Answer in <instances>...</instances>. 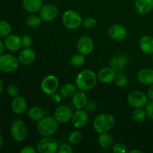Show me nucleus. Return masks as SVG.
<instances>
[{
  "instance_id": "72a5a7b5",
  "label": "nucleus",
  "mask_w": 153,
  "mask_h": 153,
  "mask_svg": "<svg viewBox=\"0 0 153 153\" xmlns=\"http://www.w3.org/2000/svg\"><path fill=\"white\" fill-rule=\"evenodd\" d=\"M57 152L58 153H73V149L70 143H62L59 145Z\"/></svg>"
},
{
  "instance_id": "de8ad7c7",
  "label": "nucleus",
  "mask_w": 153,
  "mask_h": 153,
  "mask_svg": "<svg viewBox=\"0 0 153 153\" xmlns=\"http://www.w3.org/2000/svg\"><path fill=\"white\" fill-rule=\"evenodd\" d=\"M152 61H153V57H152Z\"/></svg>"
},
{
  "instance_id": "393cba45",
  "label": "nucleus",
  "mask_w": 153,
  "mask_h": 153,
  "mask_svg": "<svg viewBox=\"0 0 153 153\" xmlns=\"http://www.w3.org/2000/svg\"><path fill=\"white\" fill-rule=\"evenodd\" d=\"M45 112L43 109L40 106H34L31 108L28 111V116L31 120L39 122L41 119L44 117Z\"/></svg>"
},
{
  "instance_id": "a19ab883",
  "label": "nucleus",
  "mask_w": 153,
  "mask_h": 153,
  "mask_svg": "<svg viewBox=\"0 0 153 153\" xmlns=\"http://www.w3.org/2000/svg\"><path fill=\"white\" fill-rule=\"evenodd\" d=\"M36 152H37V149H35V148L31 146H25L20 151L21 153H35Z\"/></svg>"
},
{
  "instance_id": "4be33fe9",
  "label": "nucleus",
  "mask_w": 153,
  "mask_h": 153,
  "mask_svg": "<svg viewBox=\"0 0 153 153\" xmlns=\"http://www.w3.org/2000/svg\"><path fill=\"white\" fill-rule=\"evenodd\" d=\"M72 103L76 109H82L88 103V98L84 91H76L72 97Z\"/></svg>"
},
{
  "instance_id": "9d476101",
  "label": "nucleus",
  "mask_w": 153,
  "mask_h": 153,
  "mask_svg": "<svg viewBox=\"0 0 153 153\" xmlns=\"http://www.w3.org/2000/svg\"><path fill=\"white\" fill-rule=\"evenodd\" d=\"M73 111L71 108L68 105H63L58 106L55 111L54 113V117L56 119L59 123H67L72 120L73 117Z\"/></svg>"
},
{
  "instance_id": "4c0bfd02",
  "label": "nucleus",
  "mask_w": 153,
  "mask_h": 153,
  "mask_svg": "<svg viewBox=\"0 0 153 153\" xmlns=\"http://www.w3.org/2000/svg\"><path fill=\"white\" fill-rule=\"evenodd\" d=\"M145 107H146L145 111H146V116H147L149 119L152 120H153V100H151L149 103H147Z\"/></svg>"
},
{
  "instance_id": "79ce46f5",
  "label": "nucleus",
  "mask_w": 153,
  "mask_h": 153,
  "mask_svg": "<svg viewBox=\"0 0 153 153\" xmlns=\"http://www.w3.org/2000/svg\"><path fill=\"white\" fill-rule=\"evenodd\" d=\"M146 95H147V97L149 100H153V85H151V86L148 88Z\"/></svg>"
},
{
  "instance_id": "aec40b11",
  "label": "nucleus",
  "mask_w": 153,
  "mask_h": 153,
  "mask_svg": "<svg viewBox=\"0 0 153 153\" xmlns=\"http://www.w3.org/2000/svg\"><path fill=\"white\" fill-rule=\"evenodd\" d=\"M134 7L139 14H147L153 10V0H135Z\"/></svg>"
},
{
  "instance_id": "423d86ee",
  "label": "nucleus",
  "mask_w": 153,
  "mask_h": 153,
  "mask_svg": "<svg viewBox=\"0 0 153 153\" xmlns=\"http://www.w3.org/2000/svg\"><path fill=\"white\" fill-rule=\"evenodd\" d=\"M19 61L11 54H4L0 56V70L5 73H13L19 68Z\"/></svg>"
},
{
  "instance_id": "c9c22d12",
  "label": "nucleus",
  "mask_w": 153,
  "mask_h": 153,
  "mask_svg": "<svg viewBox=\"0 0 153 153\" xmlns=\"http://www.w3.org/2000/svg\"><path fill=\"white\" fill-rule=\"evenodd\" d=\"M112 151L115 153H126L127 152L126 146L122 143H117L112 146Z\"/></svg>"
},
{
  "instance_id": "c756f323",
  "label": "nucleus",
  "mask_w": 153,
  "mask_h": 153,
  "mask_svg": "<svg viewBox=\"0 0 153 153\" xmlns=\"http://www.w3.org/2000/svg\"><path fill=\"white\" fill-rule=\"evenodd\" d=\"M12 28L10 24L4 20H0V37H6L11 34Z\"/></svg>"
},
{
  "instance_id": "473e14b6",
  "label": "nucleus",
  "mask_w": 153,
  "mask_h": 153,
  "mask_svg": "<svg viewBox=\"0 0 153 153\" xmlns=\"http://www.w3.org/2000/svg\"><path fill=\"white\" fill-rule=\"evenodd\" d=\"M114 82L117 86H118L119 88H123L128 84V79L127 76L124 73H123V72H120L116 75Z\"/></svg>"
},
{
  "instance_id": "5701e85b",
  "label": "nucleus",
  "mask_w": 153,
  "mask_h": 153,
  "mask_svg": "<svg viewBox=\"0 0 153 153\" xmlns=\"http://www.w3.org/2000/svg\"><path fill=\"white\" fill-rule=\"evenodd\" d=\"M22 6L28 13L39 11L43 6L42 0H22Z\"/></svg>"
},
{
  "instance_id": "1a4fd4ad",
  "label": "nucleus",
  "mask_w": 153,
  "mask_h": 153,
  "mask_svg": "<svg viewBox=\"0 0 153 153\" xmlns=\"http://www.w3.org/2000/svg\"><path fill=\"white\" fill-rule=\"evenodd\" d=\"M59 86V80L53 75H49L46 76L41 82V90L46 95L51 96L55 94Z\"/></svg>"
},
{
  "instance_id": "e433bc0d",
  "label": "nucleus",
  "mask_w": 153,
  "mask_h": 153,
  "mask_svg": "<svg viewBox=\"0 0 153 153\" xmlns=\"http://www.w3.org/2000/svg\"><path fill=\"white\" fill-rule=\"evenodd\" d=\"M7 94H8V95L11 97H17L18 94H19V88H18V87L15 85H9L8 88H7Z\"/></svg>"
},
{
  "instance_id": "f8f14e48",
  "label": "nucleus",
  "mask_w": 153,
  "mask_h": 153,
  "mask_svg": "<svg viewBox=\"0 0 153 153\" xmlns=\"http://www.w3.org/2000/svg\"><path fill=\"white\" fill-rule=\"evenodd\" d=\"M77 50L83 55H88L93 52L94 49V43L88 36H82L78 40Z\"/></svg>"
},
{
  "instance_id": "a18cd8bd",
  "label": "nucleus",
  "mask_w": 153,
  "mask_h": 153,
  "mask_svg": "<svg viewBox=\"0 0 153 153\" xmlns=\"http://www.w3.org/2000/svg\"><path fill=\"white\" fill-rule=\"evenodd\" d=\"M2 143H3V137H2V135L0 134V148H1V146H2Z\"/></svg>"
},
{
  "instance_id": "37998d69",
  "label": "nucleus",
  "mask_w": 153,
  "mask_h": 153,
  "mask_svg": "<svg viewBox=\"0 0 153 153\" xmlns=\"http://www.w3.org/2000/svg\"><path fill=\"white\" fill-rule=\"evenodd\" d=\"M4 43H2L1 40H0V56L3 55V52H4Z\"/></svg>"
},
{
  "instance_id": "49530a36",
  "label": "nucleus",
  "mask_w": 153,
  "mask_h": 153,
  "mask_svg": "<svg viewBox=\"0 0 153 153\" xmlns=\"http://www.w3.org/2000/svg\"><path fill=\"white\" fill-rule=\"evenodd\" d=\"M130 153H134V152H137V153H142V151L138 150V149H134V150H131L129 152Z\"/></svg>"
},
{
  "instance_id": "7c9ffc66",
  "label": "nucleus",
  "mask_w": 153,
  "mask_h": 153,
  "mask_svg": "<svg viewBox=\"0 0 153 153\" xmlns=\"http://www.w3.org/2000/svg\"><path fill=\"white\" fill-rule=\"evenodd\" d=\"M42 21L43 20H42L40 16H37V15L34 14L30 15L25 19V22H26L27 25H28L29 27H32V28L38 27L41 24Z\"/></svg>"
},
{
  "instance_id": "f704fd0d",
  "label": "nucleus",
  "mask_w": 153,
  "mask_h": 153,
  "mask_svg": "<svg viewBox=\"0 0 153 153\" xmlns=\"http://www.w3.org/2000/svg\"><path fill=\"white\" fill-rule=\"evenodd\" d=\"M82 22L84 26L88 29H92L97 25V20L93 17H87Z\"/></svg>"
},
{
  "instance_id": "20e7f679",
  "label": "nucleus",
  "mask_w": 153,
  "mask_h": 153,
  "mask_svg": "<svg viewBox=\"0 0 153 153\" xmlns=\"http://www.w3.org/2000/svg\"><path fill=\"white\" fill-rule=\"evenodd\" d=\"M62 22L68 29L75 30L81 26L82 19L77 11L74 10H67L63 14Z\"/></svg>"
},
{
  "instance_id": "ea45409f",
  "label": "nucleus",
  "mask_w": 153,
  "mask_h": 153,
  "mask_svg": "<svg viewBox=\"0 0 153 153\" xmlns=\"http://www.w3.org/2000/svg\"><path fill=\"white\" fill-rule=\"evenodd\" d=\"M50 97H51V100H52V102H53L55 103V104H58V103L61 102V97H62V96L61 95V94H57V93L55 92V94H52Z\"/></svg>"
},
{
  "instance_id": "6e6552de",
  "label": "nucleus",
  "mask_w": 153,
  "mask_h": 153,
  "mask_svg": "<svg viewBox=\"0 0 153 153\" xmlns=\"http://www.w3.org/2000/svg\"><path fill=\"white\" fill-rule=\"evenodd\" d=\"M127 100L128 105L134 108H142L148 103L147 95L140 91H135L130 93Z\"/></svg>"
},
{
  "instance_id": "dca6fc26",
  "label": "nucleus",
  "mask_w": 153,
  "mask_h": 153,
  "mask_svg": "<svg viewBox=\"0 0 153 153\" xmlns=\"http://www.w3.org/2000/svg\"><path fill=\"white\" fill-rule=\"evenodd\" d=\"M36 58V53L33 49L30 48H25L22 51H21L18 56V60L19 63L22 65H30L32 64Z\"/></svg>"
},
{
  "instance_id": "ddd939ff",
  "label": "nucleus",
  "mask_w": 153,
  "mask_h": 153,
  "mask_svg": "<svg viewBox=\"0 0 153 153\" xmlns=\"http://www.w3.org/2000/svg\"><path fill=\"white\" fill-rule=\"evenodd\" d=\"M128 62V56L125 54L119 53L112 57L110 61V65L111 67L114 69L117 73H120L125 70Z\"/></svg>"
},
{
  "instance_id": "a878e982",
  "label": "nucleus",
  "mask_w": 153,
  "mask_h": 153,
  "mask_svg": "<svg viewBox=\"0 0 153 153\" xmlns=\"http://www.w3.org/2000/svg\"><path fill=\"white\" fill-rule=\"evenodd\" d=\"M114 138L109 134L102 133L98 137V143L103 149H110L114 145Z\"/></svg>"
},
{
  "instance_id": "c85d7f7f",
  "label": "nucleus",
  "mask_w": 153,
  "mask_h": 153,
  "mask_svg": "<svg viewBox=\"0 0 153 153\" xmlns=\"http://www.w3.org/2000/svg\"><path fill=\"white\" fill-rule=\"evenodd\" d=\"M82 134L79 131H73L69 134L67 141L71 145H76L80 143L82 140Z\"/></svg>"
},
{
  "instance_id": "412c9836",
  "label": "nucleus",
  "mask_w": 153,
  "mask_h": 153,
  "mask_svg": "<svg viewBox=\"0 0 153 153\" xmlns=\"http://www.w3.org/2000/svg\"><path fill=\"white\" fill-rule=\"evenodd\" d=\"M137 80L143 85H153V70L149 68H145L140 70L137 75Z\"/></svg>"
},
{
  "instance_id": "6ab92c4d",
  "label": "nucleus",
  "mask_w": 153,
  "mask_h": 153,
  "mask_svg": "<svg viewBox=\"0 0 153 153\" xmlns=\"http://www.w3.org/2000/svg\"><path fill=\"white\" fill-rule=\"evenodd\" d=\"M28 103L23 97L17 96L14 97L11 103V109L16 114H22L26 111Z\"/></svg>"
},
{
  "instance_id": "2eb2a0df",
  "label": "nucleus",
  "mask_w": 153,
  "mask_h": 153,
  "mask_svg": "<svg viewBox=\"0 0 153 153\" xmlns=\"http://www.w3.org/2000/svg\"><path fill=\"white\" fill-rule=\"evenodd\" d=\"M4 47L10 52H16L22 46V39L15 34H10L4 40Z\"/></svg>"
},
{
  "instance_id": "f3484780",
  "label": "nucleus",
  "mask_w": 153,
  "mask_h": 153,
  "mask_svg": "<svg viewBox=\"0 0 153 153\" xmlns=\"http://www.w3.org/2000/svg\"><path fill=\"white\" fill-rule=\"evenodd\" d=\"M88 122V114L82 109H77L72 117V123L76 128H82Z\"/></svg>"
},
{
  "instance_id": "bb28decb",
  "label": "nucleus",
  "mask_w": 153,
  "mask_h": 153,
  "mask_svg": "<svg viewBox=\"0 0 153 153\" xmlns=\"http://www.w3.org/2000/svg\"><path fill=\"white\" fill-rule=\"evenodd\" d=\"M77 87L71 83L64 84L60 89V94L64 98H70L76 92Z\"/></svg>"
},
{
  "instance_id": "2f4dec72",
  "label": "nucleus",
  "mask_w": 153,
  "mask_h": 153,
  "mask_svg": "<svg viewBox=\"0 0 153 153\" xmlns=\"http://www.w3.org/2000/svg\"><path fill=\"white\" fill-rule=\"evenodd\" d=\"M146 116V111L141 108H135V110L133 111L132 114H131V117H132L133 120L137 123H140L144 120Z\"/></svg>"
},
{
  "instance_id": "cd10ccee",
  "label": "nucleus",
  "mask_w": 153,
  "mask_h": 153,
  "mask_svg": "<svg viewBox=\"0 0 153 153\" xmlns=\"http://www.w3.org/2000/svg\"><path fill=\"white\" fill-rule=\"evenodd\" d=\"M70 62L71 66H73V67L79 68L84 65L85 62V58L82 54H75L71 57Z\"/></svg>"
},
{
  "instance_id": "39448f33",
  "label": "nucleus",
  "mask_w": 153,
  "mask_h": 153,
  "mask_svg": "<svg viewBox=\"0 0 153 153\" xmlns=\"http://www.w3.org/2000/svg\"><path fill=\"white\" fill-rule=\"evenodd\" d=\"M10 134L13 140L17 142L23 141L28 135L26 124L21 120H16L10 126Z\"/></svg>"
},
{
  "instance_id": "0eeeda50",
  "label": "nucleus",
  "mask_w": 153,
  "mask_h": 153,
  "mask_svg": "<svg viewBox=\"0 0 153 153\" xmlns=\"http://www.w3.org/2000/svg\"><path fill=\"white\" fill-rule=\"evenodd\" d=\"M37 152L39 153H55L58 151V143L51 137H43L38 141L36 146Z\"/></svg>"
},
{
  "instance_id": "f03ea898",
  "label": "nucleus",
  "mask_w": 153,
  "mask_h": 153,
  "mask_svg": "<svg viewBox=\"0 0 153 153\" xmlns=\"http://www.w3.org/2000/svg\"><path fill=\"white\" fill-rule=\"evenodd\" d=\"M115 124V120L113 115L110 114H100L95 117L93 123L94 129L99 134L106 133L110 131Z\"/></svg>"
},
{
  "instance_id": "7ed1b4c3",
  "label": "nucleus",
  "mask_w": 153,
  "mask_h": 153,
  "mask_svg": "<svg viewBox=\"0 0 153 153\" xmlns=\"http://www.w3.org/2000/svg\"><path fill=\"white\" fill-rule=\"evenodd\" d=\"M58 123H59L55 117L50 116L44 117L37 123V131L43 137H52L58 130Z\"/></svg>"
},
{
  "instance_id": "b1692460",
  "label": "nucleus",
  "mask_w": 153,
  "mask_h": 153,
  "mask_svg": "<svg viewBox=\"0 0 153 153\" xmlns=\"http://www.w3.org/2000/svg\"><path fill=\"white\" fill-rule=\"evenodd\" d=\"M140 49L146 54H153V37L144 35L139 41Z\"/></svg>"
},
{
  "instance_id": "58836bf2",
  "label": "nucleus",
  "mask_w": 153,
  "mask_h": 153,
  "mask_svg": "<svg viewBox=\"0 0 153 153\" xmlns=\"http://www.w3.org/2000/svg\"><path fill=\"white\" fill-rule=\"evenodd\" d=\"M22 46L24 48H30L32 45V39L28 35H24L22 37Z\"/></svg>"
},
{
  "instance_id": "a211bd4d",
  "label": "nucleus",
  "mask_w": 153,
  "mask_h": 153,
  "mask_svg": "<svg viewBox=\"0 0 153 153\" xmlns=\"http://www.w3.org/2000/svg\"><path fill=\"white\" fill-rule=\"evenodd\" d=\"M117 72L111 67H104L99 71L97 78L104 84H110L114 81Z\"/></svg>"
},
{
  "instance_id": "f257e3e1",
  "label": "nucleus",
  "mask_w": 153,
  "mask_h": 153,
  "mask_svg": "<svg viewBox=\"0 0 153 153\" xmlns=\"http://www.w3.org/2000/svg\"><path fill=\"white\" fill-rule=\"evenodd\" d=\"M97 79L98 78L95 72L91 70H84L78 74L76 85L80 91H91L97 85Z\"/></svg>"
},
{
  "instance_id": "4468645a",
  "label": "nucleus",
  "mask_w": 153,
  "mask_h": 153,
  "mask_svg": "<svg viewBox=\"0 0 153 153\" xmlns=\"http://www.w3.org/2000/svg\"><path fill=\"white\" fill-rule=\"evenodd\" d=\"M109 36L111 39L116 41L123 40L127 36V30L123 25L116 24L110 27L108 31Z\"/></svg>"
},
{
  "instance_id": "9b49d317",
  "label": "nucleus",
  "mask_w": 153,
  "mask_h": 153,
  "mask_svg": "<svg viewBox=\"0 0 153 153\" xmlns=\"http://www.w3.org/2000/svg\"><path fill=\"white\" fill-rule=\"evenodd\" d=\"M39 13L42 20L45 22H50L58 16L59 10L57 6L52 4H46L42 6L39 10Z\"/></svg>"
},
{
  "instance_id": "c03bdc74",
  "label": "nucleus",
  "mask_w": 153,
  "mask_h": 153,
  "mask_svg": "<svg viewBox=\"0 0 153 153\" xmlns=\"http://www.w3.org/2000/svg\"><path fill=\"white\" fill-rule=\"evenodd\" d=\"M3 87H4V85H3V82H2V80L1 79V78H0V94L2 92Z\"/></svg>"
}]
</instances>
